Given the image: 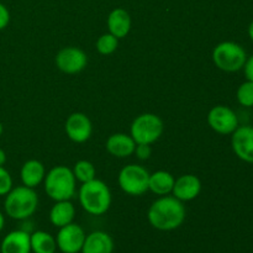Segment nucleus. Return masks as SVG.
I'll use <instances>...</instances> for the list:
<instances>
[{
  "mask_svg": "<svg viewBox=\"0 0 253 253\" xmlns=\"http://www.w3.org/2000/svg\"><path fill=\"white\" fill-rule=\"evenodd\" d=\"M46 177V169L42 162L37 160H29L22 165L20 170L22 185L35 189L43 182Z\"/></svg>",
  "mask_w": 253,
  "mask_h": 253,
  "instance_id": "nucleus-18",
  "label": "nucleus"
},
{
  "mask_svg": "<svg viewBox=\"0 0 253 253\" xmlns=\"http://www.w3.org/2000/svg\"><path fill=\"white\" fill-rule=\"evenodd\" d=\"M88 64V56L78 47H64L57 53L56 66L66 74H77L83 71Z\"/></svg>",
  "mask_w": 253,
  "mask_h": 253,
  "instance_id": "nucleus-10",
  "label": "nucleus"
},
{
  "mask_svg": "<svg viewBox=\"0 0 253 253\" xmlns=\"http://www.w3.org/2000/svg\"><path fill=\"white\" fill-rule=\"evenodd\" d=\"M247 34H249V37L251 39V41L253 42V20L251 22H250L249 29H247Z\"/></svg>",
  "mask_w": 253,
  "mask_h": 253,
  "instance_id": "nucleus-30",
  "label": "nucleus"
},
{
  "mask_svg": "<svg viewBox=\"0 0 253 253\" xmlns=\"http://www.w3.org/2000/svg\"><path fill=\"white\" fill-rule=\"evenodd\" d=\"M12 189V178L10 173L2 167H0V197L6 195Z\"/></svg>",
  "mask_w": 253,
  "mask_h": 253,
  "instance_id": "nucleus-25",
  "label": "nucleus"
},
{
  "mask_svg": "<svg viewBox=\"0 0 253 253\" xmlns=\"http://www.w3.org/2000/svg\"><path fill=\"white\" fill-rule=\"evenodd\" d=\"M150 173L138 165H127L120 170L118 177L121 190L131 197H140L148 192Z\"/></svg>",
  "mask_w": 253,
  "mask_h": 253,
  "instance_id": "nucleus-7",
  "label": "nucleus"
},
{
  "mask_svg": "<svg viewBox=\"0 0 253 253\" xmlns=\"http://www.w3.org/2000/svg\"><path fill=\"white\" fill-rule=\"evenodd\" d=\"M114 240L104 231H93L86 235L81 253H113Z\"/></svg>",
  "mask_w": 253,
  "mask_h": 253,
  "instance_id": "nucleus-17",
  "label": "nucleus"
},
{
  "mask_svg": "<svg viewBox=\"0 0 253 253\" xmlns=\"http://www.w3.org/2000/svg\"><path fill=\"white\" fill-rule=\"evenodd\" d=\"M0 253H31L30 232L22 229L10 231L0 244Z\"/></svg>",
  "mask_w": 253,
  "mask_h": 253,
  "instance_id": "nucleus-14",
  "label": "nucleus"
},
{
  "mask_svg": "<svg viewBox=\"0 0 253 253\" xmlns=\"http://www.w3.org/2000/svg\"><path fill=\"white\" fill-rule=\"evenodd\" d=\"M39 207V197L35 189L25 185L12 188L5 195L4 210L14 220H27L35 214Z\"/></svg>",
  "mask_w": 253,
  "mask_h": 253,
  "instance_id": "nucleus-3",
  "label": "nucleus"
},
{
  "mask_svg": "<svg viewBox=\"0 0 253 253\" xmlns=\"http://www.w3.org/2000/svg\"><path fill=\"white\" fill-rule=\"evenodd\" d=\"M85 231L76 222L59 227L56 236L57 249L62 253H81L85 240Z\"/></svg>",
  "mask_w": 253,
  "mask_h": 253,
  "instance_id": "nucleus-9",
  "label": "nucleus"
},
{
  "mask_svg": "<svg viewBox=\"0 0 253 253\" xmlns=\"http://www.w3.org/2000/svg\"><path fill=\"white\" fill-rule=\"evenodd\" d=\"M231 147L239 160L253 165V126H239L231 133Z\"/></svg>",
  "mask_w": 253,
  "mask_h": 253,
  "instance_id": "nucleus-11",
  "label": "nucleus"
},
{
  "mask_svg": "<svg viewBox=\"0 0 253 253\" xmlns=\"http://www.w3.org/2000/svg\"><path fill=\"white\" fill-rule=\"evenodd\" d=\"M4 226H5V217H4V215H2V212L0 211V232L2 231Z\"/></svg>",
  "mask_w": 253,
  "mask_h": 253,
  "instance_id": "nucleus-31",
  "label": "nucleus"
},
{
  "mask_svg": "<svg viewBox=\"0 0 253 253\" xmlns=\"http://www.w3.org/2000/svg\"><path fill=\"white\" fill-rule=\"evenodd\" d=\"M74 216H76V208L71 200L56 202L49 210V221L58 229L73 222Z\"/></svg>",
  "mask_w": 253,
  "mask_h": 253,
  "instance_id": "nucleus-19",
  "label": "nucleus"
},
{
  "mask_svg": "<svg viewBox=\"0 0 253 253\" xmlns=\"http://www.w3.org/2000/svg\"><path fill=\"white\" fill-rule=\"evenodd\" d=\"M133 153L138 160L146 161L152 156V148H151V145H147V143H137Z\"/></svg>",
  "mask_w": 253,
  "mask_h": 253,
  "instance_id": "nucleus-26",
  "label": "nucleus"
},
{
  "mask_svg": "<svg viewBox=\"0 0 253 253\" xmlns=\"http://www.w3.org/2000/svg\"><path fill=\"white\" fill-rule=\"evenodd\" d=\"M5 163H6V153H5L4 150L0 148V167H2Z\"/></svg>",
  "mask_w": 253,
  "mask_h": 253,
  "instance_id": "nucleus-29",
  "label": "nucleus"
},
{
  "mask_svg": "<svg viewBox=\"0 0 253 253\" xmlns=\"http://www.w3.org/2000/svg\"><path fill=\"white\" fill-rule=\"evenodd\" d=\"M72 172H73L76 179L78 180V182H81L82 184L95 179L96 175V169L95 167H94V165L86 160L78 161V162L74 165Z\"/></svg>",
  "mask_w": 253,
  "mask_h": 253,
  "instance_id": "nucleus-22",
  "label": "nucleus"
},
{
  "mask_svg": "<svg viewBox=\"0 0 253 253\" xmlns=\"http://www.w3.org/2000/svg\"><path fill=\"white\" fill-rule=\"evenodd\" d=\"M105 147L106 151L111 156H114V157L126 158L128 156L133 155L136 148V142L131 137V135L118 132L109 136V138L106 140Z\"/></svg>",
  "mask_w": 253,
  "mask_h": 253,
  "instance_id": "nucleus-15",
  "label": "nucleus"
},
{
  "mask_svg": "<svg viewBox=\"0 0 253 253\" xmlns=\"http://www.w3.org/2000/svg\"><path fill=\"white\" fill-rule=\"evenodd\" d=\"M202 192V182L194 174H183L177 178L173 185L172 195L180 202H190Z\"/></svg>",
  "mask_w": 253,
  "mask_h": 253,
  "instance_id": "nucleus-13",
  "label": "nucleus"
},
{
  "mask_svg": "<svg viewBox=\"0 0 253 253\" xmlns=\"http://www.w3.org/2000/svg\"><path fill=\"white\" fill-rule=\"evenodd\" d=\"M236 99L239 104L245 108H253V82L245 81L237 88Z\"/></svg>",
  "mask_w": 253,
  "mask_h": 253,
  "instance_id": "nucleus-24",
  "label": "nucleus"
},
{
  "mask_svg": "<svg viewBox=\"0 0 253 253\" xmlns=\"http://www.w3.org/2000/svg\"><path fill=\"white\" fill-rule=\"evenodd\" d=\"M78 199L82 208L88 214L99 216L110 209L111 192L110 188L100 179H93L90 182L83 183L79 188Z\"/></svg>",
  "mask_w": 253,
  "mask_h": 253,
  "instance_id": "nucleus-2",
  "label": "nucleus"
},
{
  "mask_svg": "<svg viewBox=\"0 0 253 253\" xmlns=\"http://www.w3.org/2000/svg\"><path fill=\"white\" fill-rule=\"evenodd\" d=\"M165 131V124L158 115L152 113H145L136 116L130 127V135L137 143L152 145L160 140Z\"/></svg>",
  "mask_w": 253,
  "mask_h": 253,
  "instance_id": "nucleus-6",
  "label": "nucleus"
},
{
  "mask_svg": "<svg viewBox=\"0 0 253 253\" xmlns=\"http://www.w3.org/2000/svg\"><path fill=\"white\" fill-rule=\"evenodd\" d=\"M32 253H54L57 250L56 237L42 230L30 234Z\"/></svg>",
  "mask_w": 253,
  "mask_h": 253,
  "instance_id": "nucleus-21",
  "label": "nucleus"
},
{
  "mask_svg": "<svg viewBox=\"0 0 253 253\" xmlns=\"http://www.w3.org/2000/svg\"><path fill=\"white\" fill-rule=\"evenodd\" d=\"M10 22V12L2 2H0V31L7 27Z\"/></svg>",
  "mask_w": 253,
  "mask_h": 253,
  "instance_id": "nucleus-27",
  "label": "nucleus"
},
{
  "mask_svg": "<svg viewBox=\"0 0 253 253\" xmlns=\"http://www.w3.org/2000/svg\"><path fill=\"white\" fill-rule=\"evenodd\" d=\"M64 130L69 140L76 143H83L91 137L93 125L85 114L73 113L67 118Z\"/></svg>",
  "mask_w": 253,
  "mask_h": 253,
  "instance_id": "nucleus-12",
  "label": "nucleus"
},
{
  "mask_svg": "<svg viewBox=\"0 0 253 253\" xmlns=\"http://www.w3.org/2000/svg\"><path fill=\"white\" fill-rule=\"evenodd\" d=\"M187 216L183 202L173 195H163L151 204L147 212L148 222L158 231H173L184 222Z\"/></svg>",
  "mask_w": 253,
  "mask_h": 253,
  "instance_id": "nucleus-1",
  "label": "nucleus"
},
{
  "mask_svg": "<svg viewBox=\"0 0 253 253\" xmlns=\"http://www.w3.org/2000/svg\"><path fill=\"white\" fill-rule=\"evenodd\" d=\"M119 46V39H116L114 35H111L110 32L108 34L101 35L100 37L96 41V51L99 52L103 56H109V54H113L114 52L118 49Z\"/></svg>",
  "mask_w": 253,
  "mask_h": 253,
  "instance_id": "nucleus-23",
  "label": "nucleus"
},
{
  "mask_svg": "<svg viewBox=\"0 0 253 253\" xmlns=\"http://www.w3.org/2000/svg\"><path fill=\"white\" fill-rule=\"evenodd\" d=\"M175 178L167 170H157V172L150 174L148 179V190L153 194L168 195L172 193L173 185H174Z\"/></svg>",
  "mask_w": 253,
  "mask_h": 253,
  "instance_id": "nucleus-20",
  "label": "nucleus"
},
{
  "mask_svg": "<svg viewBox=\"0 0 253 253\" xmlns=\"http://www.w3.org/2000/svg\"><path fill=\"white\" fill-rule=\"evenodd\" d=\"M242 69H244L245 77H246L247 81L253 82V54L252 56L247 57L246 63H245L244 68Z\"/></svg>",
  "mask_w": 253,
  "mask_h": 253,
  "instance_id": "nucleus-28",
  "label": "nucleus"
},
{
  "mask_svg": "<svg viewBox=\"0 0 253 253\" xmlns=\"http://www.w3.org/2000/svg\"><path fill=\"white\" fill-rule=\"evenodd\" d=\"M207 119L210 128L220 135H231L240 126L237 114L226 105H215L210 109Z\"/></svg>",
  "mask_w": 253,
  "mask_h": 253,
  "instance_id": "nucleus-8",
  "label": "nucleus"
},
{
  "mask_svg": "<svg viewBox=\"0 0 253 253\" xmlns=\"http://www.w3.org/2000/svg\"><path fill=\"white\" fill-rule=\"evenodd\" d=\"M212 62L226 73H235L244 68L247 53L244 47L234 41H222L212 49Z\"/></svg>",
  "mask_w": 253,
  "mask_h": 253,
  "instance_id": "nucleus-5",
  "label": "nucleus"
},
{
  "mask_svg": "<svg viewBox=\"0 0 253 253\" xmlns=\"http://www.w3.org/2000/svg\"><path fill=\"white\" fill-rule=\"evenodd\" d=\"M108 25L109 32L116 37V39L121 40L128 35L131 30V16L125 9L123 7H116V9L111 10L110 14L108 16Z\"/></svg>",
  "mask_w": 253,
  "mask_h": 253,
  "instance_id": "nucleus-16",
  "label": "nucleus"
},
{
  "mask_svg": "<svg viewBox=\"0 0 253 253\" xmlns=\"http://www.w3.org/2000/svg\"><path fill=\"white\" fill-rule=\"evenodd\" d=\"M44 192L54 202L71 200L76 195L77 179L71 168L56 166L47 173L43 179Z\"/></svg>",
  "mask_w": 253,
  "mask_h": 253,
  "instance_id": "nucleus-4",
  "label": "nucleus"
},
{
  "mask_svg": "<svg viewBox=\"0 0 253 253\" xmlns=\"http://www.w3.org/2000/svg\"><path fill=\"white\" fill-rule=\"evenodd\" d=\"M2 131H4V127H2V124L0 123V136L2 135Z\"/></svg>",
  "mask_w": 253,
  "mask_h": 253,
  "instance_id": "nucleus-32",
  "label": "nucleus"
}]
</instances>
